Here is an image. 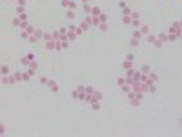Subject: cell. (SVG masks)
Here are the masks:
<instances>
[{
  "label": "cell",
  "mask_w": 182,
  "mask_h": 137,
  "mask_svg": "<svg viewBox=\"0 0 182 137\" xmlns=\"http://www.w3.org/2000/svg\"><path fill=\"white\" fill-rule=\"evenodd\" d=\"M47 82H49L47 77H42V79H40V84H47Z\"/></svg>",
  "instance_id": "31"
},
{
  "label": "cell",
  "mask_w": 182,
  "mask_h": 137,
  "mask_svg": "<svg viewBox=\"0 0 182 137\" xmlns=\"http://www.w3.org/2000/svg\"><path fill=\"white\" fill-rule=\"evenodd\" d=\"M80 2H82V4H87V0H80Z\"/></svg>",
  "instance_id": "32"
},
{
  "label": "cell",
  "mask_w": 182,
  "mask_h": 137,
  "mask_svg": "<svg viewBox=\"0 0 182 137\" xmlns=\"http://www.w3.org/2000/svg\"><path fill=\"white\" fill-rule=\"evenodd\" d=\"M31 60H35V55H33V53H27V55L20 57V64H22V66H29Z\"/></svg>",
  "instance_id": "6"
},
{
  "label": "cell",
  "mask_w": 182,
  "mask_h": 137,
  "mask_svg": "<svg viewBox=\"0 0 182 137\" xmlns=\"http://www.w3.org/2000/svg\"><path fill=\"white\" fill-rule=\"evenodd\" d=\"M6 2H8V0H6Z\"/></svg>",
  "instance_id": "33"
},
{
  "label": "cell",
  "mask_w": 182,
  "mask_h": 137,
  "mask_svg": "<svg viewBox=\"0 0 182 137\" xmlns=\"http://www.w3.org/2000/svg\"><path fill=\"white\" fill-rule=\"evenodd\" d=\"M27 68H29L31 71H37V70H38V62H37V60H31V64H29Z\"/></svg>",
  "instance_id": "14"
},
{
  "label": "cell",
  "mask_w": 182,
  "mask_h": 137,
  "mask_svg": "<svg viewBox=\"0 0 182 137\" xmlns=\"http://www.w3.org/2000/svg\"><path fill=\"white\" fill-rule=\"evenodd\" d=\"M40 38H44V31H42V29H37V28H35V31H33V35L29 37V42H33V44H37V42H38Z\"/></svg>",
  "instance_id": "3"
},
{
  "label": "cell",
  "mask_w": 182,
  "mask_h": 137,
  "mask_svg": "<svg viewBox=\"0 0 182 137\" xmlns=\"http://www.w3.org/2000/svg\"><path fill=\"white\" fill-rule=\"evenodd\" d=\"M128 97H129V101H131V106H138L140 101H142V93H140V92H135V90H131V92L128 93Z\"/></svg>",
  "instance_id": "2"
},
{
  "label": "cell",
  "mask_w": 182,
  "mask_h": 137,
  "mask_svg": "<svg viewBox=\"0 0 182 137\" xmlns=\"http://www.w3.org/2000/svg\"><path fill=\"white\" fill-rule=\"evenodd\" d=\"M131 46L137 48V46H138V38H131Z\"/></svg>",
  "instance_id": "30"
},
{
  "label": "cell",
  "mask_w": 182,
  "mask_h": 137,
  "mask_svg": "<svg viewBox=\"0 0 182 137\" xmlns=\"http://www.w3.org/2000/svg\"><path fill=\"white\" fill-rule=\"evenodd\" d=\"M138 29H140V33H142V35H149V28H148V26H140Z\"/></svg>",
  "instance_id": "19"
},
{
  "label": "cell",
  "mask_w": 182,
  "mask_h": 137,
  "mask_svg": "<svg viewBox=\"0 0 182 137\" xmlns=\"http://www.w3.org/2000/svg\"><path fill=\"white\" fill-rule=\"evenodd\" d=\"M91 24H93V28H99L100 26V18L99 17H91Z\"/></svg>",
  "instance_id": "15"
},
{
  "label": "cell",
  "mask_w": 182,
  "mask_h": 137,
  "mask_svg": "<svg viewBox=\"0 0 182 137\" xmlns=\"http://www.w3.org/2000/svg\"><path fill=\"white\" fill-rule=\"evenodd\" d=\"M44 40H46V42L53 40V33H44Z\"/></svg>",
  "instance_id": "21"
},
{
  "label": "cell",
  "mask_w": 182,
  "mask_h": 137,
  "mask_svg": "<svg viewBox=\"0 0 182 137\" xmlns=\"http://www.w3.org/2000/svg\"><path fill=\"white\" fill-rule=\"evenodd\" d=\"M15 82H17V79H15V75H11V73L2 77V84H4V86H11V84H15Z\"/></svg>",
  "instance_id": "7"
},
{
  "label": "cell",
  "mask_w": 182,
  "mask_h": 137,
  "mask_svg": "<svg viewBox=\"0 0 182 137\" xmlns=\"http://www.w3.org/2000/svg\"><path fill=\"white\" fill-rule=\"evenodd\" d=\"M131 26L133 28H140V15L138 13H131Z\"/></svg>",
  "instance_id": "8"
},
{
  "label": "cell",
  "mask_w": 182,
  "mask_h": 137,
  "mask_svg": "<svg viewBox=\"0 0 182 137\" xmlns=\"http://www.w3.org/2000/svg\"><path fill=\"white\" fill-rule=\"evenodd\" d=\"M91 28H93V24H91V17H86V18L80 22V29H82V31H89Z\"/></svg>",
  "instance_id": "5"
},
{
  "label": "cell",
  "mask_w": 182,
  "mask_h": 137,
  "mask_svg": "<svg viewBox=\"0 0 182 137\" xmlns=\"http://www.w3.org/2000/svg\"><path fill=\"white\" fill-rule=\"evenodd\" d=\"M67 18H69V20H73V18H75V11H73V9H69V11H67Z\"/></svg>",
  "instance_id": "25"
},
{
  "label": "cell",
  "mask_w": 182,
  "mask_h": 137,
  "mask_svg": "<svg viewBox=\"0 0 182 137\" xmlns=\"http://www.w3.org/2000/svg\"><path fill=\"white\" fill-rule=\"evenodd\" d=\"M13 75H15L17 82H18V81H24V79H22V71H17V73H13Z\"/></svg>",
  "instance_id": "24"
},
{
  "label": "cell",
  "mask_w": 182,
  "mask_h": 137,
  "mask_svg": "<svg viewBox=\"0 0 182 137\" xmlns=\"http://www.w3.org/2000/svg\"><path fill=\"white\" fill-rule=\"evenodd\" d=\"M80 33H84V31L80 29V26H67V38H69V42L75 40Z\"/></svg>",
  "instance_id": "1"
},
{
  "label": "cell",
  "mask_w": 182,
  "mask_h": 137,
  "mask_svg": "<svg viewBox=\"0 0 182 137\" xmlns=\"http://www.w3.org/2000/svg\"><path fill=\"white\" fill-rule=\"evenodd\" d=\"M140 71H142V73H149L151 70H149V66H142V70H140Z\"/></svg>",
  "instance_id": "29"
},
{
  "label": "cell",
  "mask_w": 182,
  "mask_h": 137,
  "mask_svg": "<svg viewBox=\"0 0 182 137\" xmlns=\"http://www.w3.org/2000/svg\"><path fill=\"white\" fill-rule=\"evenodd\" d=\"M17 6H20V8H26V0H17Z\"/></svg>",
  "instance_id": "28"
},
{
  "label": "cell",
  "mask_w": 182,
  "mask_h": 137,
  "mask_svg": "<svg viewBox=\"0 0 182 137\" xmlns=\"http://www.w3.org/2000/svg\"><path fill=\"white\" fill-rule=\"evenodd\" d=\"M47 88H49L51 92H55V93L58 92V84H57L55 81H49V82H47Z\"/></svg>",
  "instance_id": "12"
},
{
  "label": "cell",
  "mask_w": 182,
  "mask_h": 137,
  "mask_svg": "<svg viewBox=\"0 0 182 137\" xmlns=\"http://www.w3.org/2000/svg\"><path fill=\"white\" fill-rule=\"evenodd\" d=\"M99 28H100V31H108V22H102Z\"/></svg>",
  "instance_id": "26"
},
{
  "label": "cell",
  "mask_w": 182,
  "mask_h": 137,
  "mask_svg": "<svg viewBox=\"0 0 182 137\" xmlns=\"http://www.w3.org/2000/svg\"><path fill=\"white\" fill-rule=\"evenodd\" d=\"M91 9H93V8H91L89 4H84V11H86V13H91Z\"/></svg>",
  "instance_id": "27"
},
{
  "label": "cell",
  "mask_w": 182,
  "mask_h": 137,
  "mask_svg": "<svg viewBox=\"0 0 182 137\" xmlns=\"http://www.w3.org/2000/svg\"><path fill=\"white\" fill-rule=\"evenodd\" d=\"M33 31H35V28H33V26H27L26 29L20 31V35H22V38H27V40H29V37L33 35Z\"/></svg>",
  "instance_id": "9"
},
{
  "label": "cell",
  "mask_w": 182,
  "mask_h": 137,
  "mask_svg": "<svg viewBox=\"0 0 182 137\" xmlns=\"http://www.w3.org/2000/svg\"><path fill=\"white\" fill-rule=\"evenodd\" d=\"M9 73H11L9 68H8V66H2V75H9Z\"/></svg>",
  "instance_id": "22"
},
{
  "label": "cell",
  "mask_w": 182,
  "mask_h": 137,
  "mask_svg": "<svg viewBox=\"0 0 182 137\" xmlns=\"http://www.w3.org/2000/svg\"><path fill=\"white\" fill-rule=\"evenodd\" d=\"M99 18H100V24H102V22H108V15H104V13H100Z\"/></svg>",
  "instance_id": "23"
},
{
  "label": "cell",
  "mask_w": 182,
  "mask_h": 137,
  "mask_svg": "<svg viewBox=\"0 0 182 137\" xmlns=\"http://www.w3.org/2000/svg\"><path fill=\"white\" fill-rule=\"evenodd\" d=\"M148 40H149V44H153L155 48H162V46H164L162 40L158 38V35H148Z\"/></svg>",
  "instance_id": "4"
},
{
  "label": "cell",
  "mask_w": 182,
  "mask_h": 137,
  "mask_svg": "<svg viewBox=\"0 0 182 137\" xmlns=\"http://www.w3.org/2000/svg\"><path fill=\"white\" fill-rule=\"evenodd\" d=\"M122 22L124 24H131V15H122Z\"/></svg>",
  "instance_id": "18"
},
{
  "label": "cell",
  "mask_w": 182,
  "mask_h": 137,
  "mask_svg": "<svg viewBox=\"0 0 182 137\" xmlns=\"http://www.w3.org/2000/svg\"><path fill=\"white\" fill-rule=\"evenodd\" d=\"M158 38L162 40V44H167V42H169V40H167V33H160V35H158Z\"/></svg>",
  "instance_id": "17"
},
{
  "label": "cell",
  "mask_w": 182,
  "mask_h": 137,
  "mask_svg": "<svg viewBox=\"0 0 182 137\" xmlns=\"http://www.w3.org/2000/svg\"><path fill=\"white\" fill-rule=\"evenodd\" d=\"M62 6L67 8V9H75L76 8V2H73V0H62Z\"/></svg>",
  "instance_id": "10"
},
{
  "label": "cell",
  "mask_w": 182,
  "mask_h": 137,
  "mask_svg": "<svg viewBox=\"0 0 182 137\" xmlns=\"http://www.w3.org/2000/svg\"><path fill=\"white\" fill-rule=\"evenodd\" d=\"M15 2H17V0H15Z\"/></svg>",
  "instance_id": "34"
},
{
  "label": "cell",
  "mask_w": 182,
  "mask_h": 137,
  "mask_svg": "<svg viewBox=\"0 0 182 137\" xmlns=\"http://www.w3.org/2000/svg\"><path fill=\"white\" fill-rule=\"evenodd\" d=\"M100 13H102V11H100V8H97V6H95L93 9H91V17H99Z\"/></svg>",
  "instance_id": "16"
},
{
  "label": "cell",
  "mask_w": 182,
  "mask_h": 137,
  "mask_svg": "<svg viewBox=\"0 0 182 137\" xmlns=\"http://www.w3.org/2000/svg\"><path fill=\"white\" fill-rule=\"evenodd\" d=\"M140 37H142L140 29H135V31H133V38H138V40H140Z\"/></svg>",
  "instance_id": "20"
},
{
  "label": "cell",
  "mask_w": 182,
  "mask_h": 137,
  "mask_svg": "<svg viewBox=\"0 0 182 137\" xmlns=\"http://www.w3.org/2000/svg\"><path fill=\"white\" fill-rule=\"evenodd\" d=\"M122 68H124V70H133V60H129V58H124V62H122Z\"/></svg>",
  "instance_id": "11"
},
{
  "label": "cell",
  "mask_w": 182,
  "mask_h": 137,
  "mask_svg": "<svg viewBox=\"0 0 182 137\" xmlns=\"http://www.w3.org/2000/svg\"><path fill=\"white\" fill-rule=\"evenodd\" d=\"M46 49H57V40L53 38V40L46 42Z\"/></svg>",
  "instance_id": "13"
}]
</instances>
